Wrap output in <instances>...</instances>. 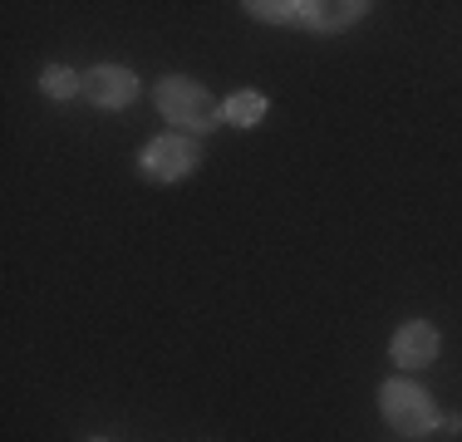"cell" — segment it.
Segmentation results:
<instances>
[{
  "instance_id": "10",
  "label": "cell",
  "mask_w": 462,
  "mask_h": 442,
  "mask_svg": "<svg viewBox=\"0 0 462 442\" xmlns=\"http://www.w3.org/2000/svg\"><path fill=\"white\" fill-rule=\"evenodd\" d=\"M89 442H108V437H89Z\"/></svg>"
},
{
  "instance_id": "8",
  "label": "cell",
  "mask_w": 462,
  "mask_h": 442,
  "mask_svg": "<svg viewBox=\"0 0 462 442\" xmlns=\"http://www.w3.org/2000/svg\"><path fill=\"white\" fill-rule=\"evenodd\" d=\"M246 15L266 25H305V0H246Z\"/></svg>"
},
{
  "instance_id": "9",
  "label": "cell",
  "mask_w": 462,
  "mask_h": 442,
  "mask_svg": "<svg viewBox=\"0 0 462 442\" xmlns=\"http://www.w3.org/2000/svg\"><path fill=\"white\" fill-rule=\"evenodd\" d=\"M40 88H45L50 98H74V94H84V74H74V69H64V64H50L45 74H40Z\"/></svg>"
},
{
  "instance_id": "5",
  "label": "cell",
  "mask_w": 462,
  "mask_h": 442,
  "mask_svg": "<svg viewBox=\"0 0 462 442\" xmlns=\"http://www.w3.org/2000/svg\"><path fill=\"white\" fill-rule=\"evenodd\" d=\"M138 74L124 69V64H94L89 74H84V98H89L94 108H128L138 98Z\"/></svg>"
},
{
  "instance_id": "1",
  "label": "cell",
  "mask_w": 462,
  "mask_h": 442,
  "mask_svg": "<svg viewBox=\"0 0 462 442\" xmlns=\"http://www.w3.org/2000/svg\"><path fill=\"white\" fill-rule=\"evenodd\" d=\"M152 104H158V114L168 118L172 128H187V138L212 133L217 124H222V104H212V94H207L197 79H187V74H168V79H158Z\"/></svg>"
},
{
  "instance_id": "3",
  "label": "cell",
  "mask_w": 462,
  "mask_h": 442,
  "mask_svg": "<svg viewBox=\"0 0 462 442\" xmlns=\"http://www.w3.org/2000/svg\"><path fill=\"white\" fill-rule=\"evenodd\" d=\"M197 162H202V148L187 133H162V138L143 143L138 152V172L148 182H182V177L197 172Z\"/></svg>"
},
{
  "instance_id": "7",
  "label": "cell",
  "mask_w": 462,
  "mask_h": 442,
  "mask_svg": "<svg viewBox=\"0 0 462 442\" xmlns=\"http://www.w3.org/2000/svg\"><path fill=\"white\" fill-rule=\"evenodd\" d=\"M266 94H256V88H241V94H231L222 104V124L226 128H256L261 118H266Z\"/></svg>"
},
{
  "instance_id": "4",
  "label": "cell",
  "mask_w": 462,
  "mask_h": 442,
  "mask_svg": "<svg viewBox=\"0 0 462 442\" xmlns=\"http://www.w3.org/2000/svg\"><path fill=\"white\" fill-rule=\"evenodd\" d=\"M438 349H443V339H438V325H428V319H403L389 339V359L399 369H428Z\"/></svg>"
},
{
  "instance_id": "2",
  "label": "cell",
  "mask_w": 462,
  "mask_h": 442,
  "mask_svg": "<svg viewBox=\"0 0 462 442\" xmlns=\"http://www.w3.org/2000/svg\"><path fill=\"white\" fill-rule=\"evenodd\" d=\"M379 413L399 437H423V433H433V428H443V413H438L433 393L413 379L379 383Z\"/></svg>"
},
{
  "instance_id": "6",
  "label": "cell",
  "mask_w": 462,
  "mask_h": 442,
  "mask_svg": "<svg viewBox=\"0 0 462 442\" xmlns=\"http://www.w3.org/2000/svg\"><path fill=\"white\" fill-rule=\"evenodd\" d=\"M365 0H345V5H320V0H305V30H345V25H355L359 15H365Z\"/></svg>"
}]
</instances>
